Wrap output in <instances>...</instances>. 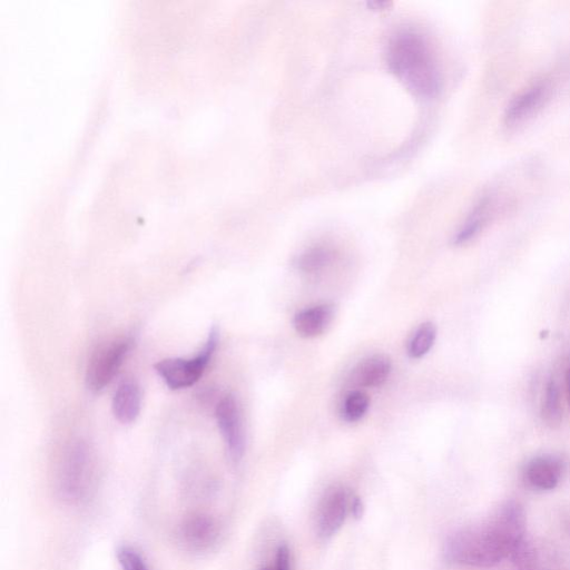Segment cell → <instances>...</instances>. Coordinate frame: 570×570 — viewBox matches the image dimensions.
Instances as JSON below:
<instances>
[{
  "instance_id": "1",
  "label": "cell",
  "mask_w": 570,
  "mask_h": 570,
  "mask_svg": "<svg viewBox=\"0 0 570 570\" xmlns=\"http://www.w3.org/2000/svg\"><path fill=\"white\" fill-rule=\"evenodd\" d=\"M387 61L390 71L408 90L421 98L436 97L442 85L437 57L427 39L414 31L391 38Z\"/></svg>"
},
{
  "instance_id": "2",
  "label": "cell",
  "mask_w": 570,
  "mask_h": 570,
  "mask_svg": "<svg viewBox=\"0 0 570 570\" xmlns=\"http://www.w3.org/2000/svg\"><path fill=\"white\" fill-rule=\"evenodd\" d=\"M445 555L450 563L470 567H494L508 553L488 524L459 530L449 537Z\"/></svg>"
},
{
  "instance_id": "3",
  "label": "cell",
  "mask_w": 570,
  "mask_h": 570,
  "mask_svg": "<svg viewBox=\"0 0 570 570\" xmlns=\"http://www.w3.org/2000/svg\"><path fill=\"white\" fill-rule=\"evenodd\" d=\"M220 343V330L212 327L203 348L192 358H167L154 366L157 375L171 390L193 387L203 377Z\"/></svg>"
},
{
  "instance_id": "4",
  "label": "cell",
  "mask_w": 570,
  "mask_h": 570,
  "mask_svg": "<svg viewBox=\"0 0 570 570\" xmlns=\"http://www.w3.org/2000/svg\"><path fill=\"white\" fill-rule=\"evenodd\" d=\"M93 477L90 451L83 442H78L67 452L58 480V491L64 500L80 503L90 494Z\"/></svg>"
},
{
  "instance_id": "5",
  "label": "cell",
  "mask_w": 570,
  "mask_h": 570,
  "mask_svg": "<svg viewBox=\"0 0 570 570\" xmlns=\"http://www.w3.org/2000/svg\"><path fill=\"white\" fill-rule=\"evenodd\" d=\"M130 337L103 343L88 360L86 386L92 392H100L113 381L133 348Z\"/></svg>"
},
{
  "instance_id": "6",
  "label": "cell",
  "mask_w": 570,
  "mask_h": 570,
  "mask_svg": "<svg viewBox=\"0 0 570 570\" xmlns=\"http://www.w3.org/2000/svg\"><path fill=\"white\" fill-rule=\"evenodd\" d=\"M215 418L231 459L239 463L245 451V432L238 399L223 396L216 404Z\"/></svg>"
},
{
  "instance_id": "7",
  "label": "cell",
  "mask_w": 570,
  "mask_h": 570,
  "mask_svg": "<svg viewBox=\"0 0 570 570\" xmlns=\"http://www.w3.org/2000/svg\"><path fill=\"white\" fill-rule=\"evenodd\" d=\"M488 525L506 548L508 558L513 550L527 539L525 510L517 501L511 500L501 506Z\"/></svg>"
},
{
  "instance_id": "8",
  "label": "cell",
  "mask_w": 570,
  "mask_h": 570,
  "mask_svg": "<svg viewBox=\"0 0 570 570\" xmlns=\"http://www.w3.org/2000/svg\"><path fill=\"white\" fill-rule=\"evenodd\" d=\"M352 497L345 488H333L321 500L317 514L320 537L329 539L345 524L351 510Z\"/></svg>"
},
{
  "instance_id": "9",
  "label": "cell",
  "mask_w": 570,
  "mask_h": 570,
  "mask_svg": "<svg viewBox=\"0 0 570 570\" xmlns=\"http://www.w3.org/2000/svg\"><path fill=\"white\" fill-rule=\"evenodd\" d=\"M550 91H552V83L548 80L537 81L527 87L507 106L505 123L508 126H516L525 122L528 117L533 116L543 106Z\"/></svg>"
},
{
  "instance_id": "10",
  "label": "cell",
  "mask_w": 570,
  "mask_h": 570,
  "mask_svg": "<svg viewBox=\"0 0 570 570\" xmlns=\"http://www.w3.org/2000/svg\"><path fill=\"white\" fill-rule=\"evenodd\" d=\"M180 536L183 544L193 552H204L218 540L219 527L211 517L194 515L185 520Z\"/></svg>"
},
{
  "instance_id": "11",
  "label": "cell",
  "mask_w": 570,
  "mask_h": 570,
  "mask_svg": "<svg viewBox=\"0 0 570 570\" xmlns=\"http://www.w3.org/2000/svg\"><path fill=\"white\" fill-rule=\"evenodd\" d=\"M563 471L562 460L554 456H539L529 461L525 469V479L535 490H553L560 483Z\"/></svg>"
},
{
  "instance_id": "12",
  "label": "cell",
  "mask_w": 570,
  "mask_h": 570,
  "mask_svg": "<svg viewBox=\"0 0 570 570\" xmlns=\"http://www.w3.org/2000/svg\"><path fill=\"white\" fill-rule=\"evenodd\" d=\"M142 390L139 383L126 380L116 389L112 401L113 415L123 425H130L139 418L142 410Z\"/></svg>"
},
{
  "instance_id": "13",
  "label": "cell",
  "mask_w": 570,
  "mask_h": 570,
  "mask_svg": "<svg viewBox=\"0 0 570 570\" xmlns=\"http://www.w3.org/2000/svg\"><path fill=\"white\" fill-rule=\"evenodd\" d=\"M333 318L334 307L331 304H319L297 313L293 327L302 338H317L326 332Z\"/></svg>"
},
{
  "instance_id": "14",
  "label": "cell",
  "mask_w": 570,
  "mask_h": 570,
  "mask_svg": "<svg viewBox=\"0 0 570 570\" xmlns=\"http://www.w3.org/2000/svg\"><path fill=\"white\" fill-rule=\"evenodd\" d=\"M391 369V360L387 356H372L353 370L351 381L361 388H377L388 380Z\"/></svg>"
},
{
  "instance_id": "15",
  "label": "cell",
  "mask_w": 570,
  "mask_h": 570,
  "mask_svg": "<svg viewBox=\"0 0 570 570\" xmlns=\"http://www.w3.org/2000/svg\"><path fill=\"white\" fill-rule=\"evenodd\" d=\"M495 210V198L491 194L484 195L468 215L463 228L455 237L456 245H463L475 239L487 224Z\"/></svg>"
},
{
  "instance_id": "16",
  "label": "cell",
  "mask_w": 570,
  "mask_h": 570,
  "mask_svg": "<svg viewBox=\"0 0 570 570\" xmlns=\"http://www.w3.org/2000/svg\"><path fill=\"white\" fill-rule=\"evenodd\" d=\"M436 338L437 328L434 323L427 322L421 324L409 342V357L411 359L424 358L431 348L434 347Z\"/></svg>"
},
{
  "instance_id": "17",
  "label": "cell",
  "mask_w": 570,
  "mask_h": 570,
  "mask_svg": "<svg viewBox=\"0 0 570 570\" xmlns=\"http://www.w3.org/2000/svg\"><path fill=\"white\" fill-rule=\"evenodd\" d=\"M333 258L334 253L330 248L317 245L300 255L298 267L304 273H317L326 269Z\"/></svg>"
},
{
  "instance_id": "18",
  "label": "cell",
  "mask_w": 570,
  "mask_h": 570,
  "mask_svg": "<svg viewBox=\"0 0 570 570\" xmlns=\"http://www.w3.org/2000/svg\"><path fill=\"white\" fill-rule=\"evenodd\" d=\"M542 417L546 425L550 428H556L563 420L562 402H560V393L558 386L554 380L548 382L545 399L542 408Z\"/></svg>"
},
{
  "instance_id": "19",
  "label": "cell",
  "mask_w": 570,
  "mask_h": 570,
  "mask_svg": "<svg viewBox=\"0 0 570 570\" xmlns=\"http://www.w3.org/2000/svg\"><path fill=\"white\" fill-rule=\"evenodd\" d=\"M370 399L366 392L356 390L349 393L342 406V417L348 422H357L366 416Z\"/></svg>"
},
{
  "instance_id": "20",
  "label": "cell",
  "mask_w": 570,
  "mask_h": 570,
  "mask_svg": "<svg viewBox=\"0 0 570 570\" xmlns=\"http://www.w3.org/2000/svg\"><path fill=\"white\" fill-rule=\"evenodd\" d=\"M509 558L513 560L518 570L537 569V553L534 546L528 542V539L519 544Z\"/></svg>"
},
{
  "instance_id": "21",
  "label": "cell",
  "mask_w": 570,
  "mask_h": 570,
  "mask_svg": "<svg viewBox=\"0 0 570 570\" xmlns=\"http://www.w3.org/2000/svg\"><path fill=\"white\" fill-rule=\"evenodd\" d=\"M117 559L123 570H150L142 556L130 547L120 548Z\"/></svg>"
},
{
  "instance_id": "22",
  "label": "cell",
  "mask_w": 570,
  "mask_h": 570,
  "mask_svg": "<svg viewBox=\"0 0 570 570\" xmlns=\"http://www.w3.org/2000/svg\"><path fill=\"white\" fill-rule=\"evenodd\" d=\"M275 570H291V556L287 545H282L278 549Z\"/></svg>"
},
{
  "instance_id": "23",
  "label": "cell",
  "mask_w": 570,
  "mask_h": 570,
  "mask_svg": "<svg viewBox=\"0 0 570 570\" xmlns=\"http://www.w3.org/2000/svg\"><path fill=\"white\" fill-rule=\"evenodd\" d=\"M351 514L353 517L360 519L363 514V505L359 497H352L351 500Z\"/></svg>"
},
{
  "instance_id": "24",
  "label": "cell",
  "mask_w": 570,
  "mask_h": 570,
  "mask_svg": "<svg viewBox=\"0 0 570 570\" xmlns=\"http://www.w3.org/2000/svg\"><path fill=\"white\" fill-rule=\"evenodd\" d=\"M566 386H567V391H568V398H569V402H570V367L567 371V375H566Z\"/></svg>"
},
{
  "instance_id": "25",
  "label": "cell",
  "mask_w": 570,
  "mask_h": 570,
  "mask_svg": "<svg viewBox=\"0 0 570 570\" xmlns=\"http://www.w3.org/2000/svg\"><path fill=\"white\" fill-rule=\"evenodd\" d=\"M567 527H568L569 532H570V519H569V522H568V524H567Z\"/></svg>"
},
{
  "instance_id": "26",
  "label": "cell",
  "mask_w": 570,
  "mask_h": 570,
  "mask_svg": "<svg viewBox=\"0 0 570 570\" xmlns=\"http://www.w3.org/2000/svg\"><path fill=\"white\" fill-rule=\"evenodd\" d=\"M263 570H275V569H263Z\"/></svg>"
},
{
  "instance_id": "27",
  "label": "cell",
  "mask_w": 570,
  "mask_h": 570,
  "mask_svg": "<svg viewBox=\"0 0 570 570\" xmlns=\"http://www.w3.org/2000/svg\"><path fill=\"white\" fill-rule=\"evenodd\" d=\"M535 570H539V569L537 568V569H535Z\"/></svg>"
}]
</instances>
